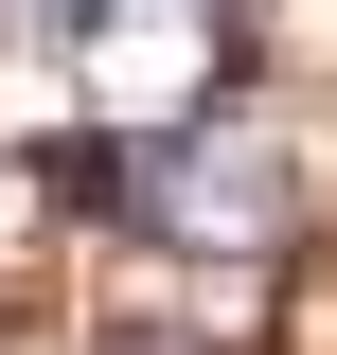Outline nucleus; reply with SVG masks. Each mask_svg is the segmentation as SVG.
Masks as SVG:
<instances>
[{
    "label": "nucleus",
    "instance_id": "obj_1",
    "mask_svg": "<svg viewBox=\"0 0 337 355\" xmlns=\"http://www.w3.org/2000/svg\"><path fill=\"white\" fill-rule=\"evenodd\" d=\"M36 178H53V214H89V231H178V125H53Z\"/></svg>",
    "mask_w": 337,
    "mask_h": 355
}]
</instances>
